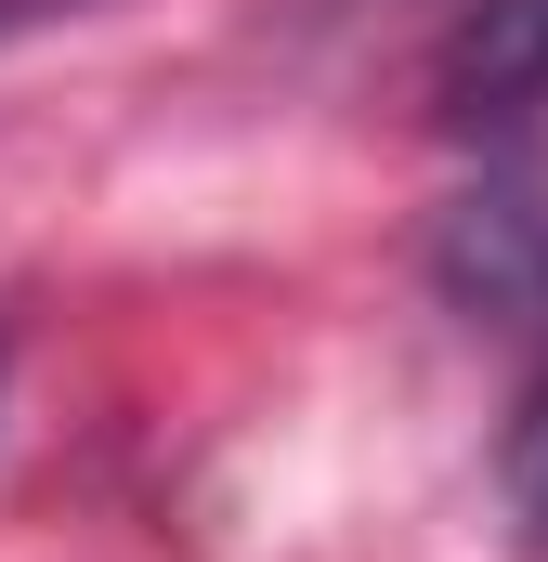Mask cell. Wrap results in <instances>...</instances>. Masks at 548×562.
<instances>
[{
  "mask_svg": "<svg viewBox=\"0 0 548 562\" xmlns=\"http://www.w3.org/2000/svg\"><path fill=\"white\" fill-rule=\"evenodd\" d=\"M431 288L496 327V340H548V196L536 183H470L431 223Z\"/></svg>",
  "mask_w": 548,
  "mask_h": 562,
  "instance_id": "6da1fadb",
  "label": "cell"
},
{
  "mask_svg": "<svg viewBox=\"0 0 548 562\" xmlns=\"http://www.w3.org/2000/svg\"><path fill=\"white\" fill-rule=\"evenodd\" d=\"M431 105L457 132H510L548 105V0H470L444 26V66H431Z\"/></svg>",
  "mask_w": 548,
  "mask_h": 562,
  "instance_id": "7a4b0ae2",
  "label": "cell"
},
{
  "mask_svg": "<svg viewBox=\"0 0 548 562\" xmlns=\"http://www.w3.org/2000/svg\"><path fill=\"white\" fill-rule=\"evenodd\" d=\"M510 510H523V537L548 550V380H536V406L510 419Z\"/></svg>",
  "mask_w": 548,
  "mask_h": 562,
  "instance_id": "3957f363",
  "label": "cell"
}]
</instances>
